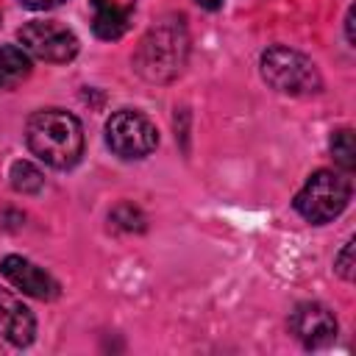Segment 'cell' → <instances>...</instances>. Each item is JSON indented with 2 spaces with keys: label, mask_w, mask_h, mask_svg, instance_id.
<instances>
[{
  "label": "cell",
  "mask_w": 356,
  "mask_h": 356,
  "mask_svg": "<svg viewBox=\"0 0 356 356\" xmlns=\"http://www.w3.org/2000/svg\"><path fill=\"white\" fill-rule=\"evenodd\" d=\"M289 328L306 348H320L337 337V317L323 303L306 300V303L295 306V312L289 317Z\"/></svg>",
  "instance_id": "52a82bcc"
},
{
  "label": "cell",
  "mask_w": 356,
  "mask_h": 356,
  "mask_svg": "<svg viewBox=\"0 0 356 356\" xmlns=\"http://www.w3.org/2000/svg\"><path fill=\"white\" fill-rule=\"evenodd\" d=\"M0 273L25 295L39 298V300H50L58 295V284L50 273H44L42 267H36L33 261L22 259V256H6L0 264Z\"/></svg>",
  "instance_id": "ba28073f"
},
{
  "label": "cell",
  "mask_w": 356,
  "mask_h": 356,
  "mask_svg": "<svg viewBox=\"0 0 356 356\" xmlns=\"http://www.w3.org/2000/svg\"><path fill=\"white\" fill-rule=\"evenodd\" d=\"M8 178H11V186H14L17 192H22V195H36V192H42V186H44L42 170H39L36 164H31V161H14Z\"/></svg>",
  "instance_id": "7c38bea8"
},
{
  "label": "cell",
  "mask_w": 356,
  "mask_h": 356,
  "mask_svg": "<svg viewBox=\"0 0 356 356\" xmlns=\"http://www.w3.org/2000/svg\"><path fill=\"white\" fill-rule=\"evenodd\" d=\"M25 139L33 156L56 170H70L83 156V128L64 108H39L28 117Z\"/></svg>",
  "instance_id": "6da1fadb"
},
{
  "label": "cell",
  "mask_w": 356,
  "mask_h": 356,
  "mask_svg": "<svg viewBox=\"0 0 356 356\" xmlns=\"http://www.w3.org/2000/svg\"><path fill=\"white\" fill-rule=\"evenodd\" d=\"M186 56L189 33L184 17H164L142 36L134 53V70L150 83H167L184 70Z\"/></svg>",
  "instance_id": "7a4b0ae2"
},
{
  "label": "cell",
  "mask_w": 356,
  "mask_h": 356,
  "mask_svg": "<svg viewBox=\"0 0 356 356\" xmlns=\"http://www.w3.org/2000/svg\"><path fill=\"white\" fill-rule=\"evenodd\" d=\"M350 200V181L342 172L334 170H317L314 175H309V181L303 184V189L295 195V211L314 222H331L334 217H339L345 211Z\"/></svg>",
  "instance_id": "277c9868"
},
{
  "label": "cell",
  "mask_w": 356,
  "mask_h": 356,
  "mask_svg": "<svg viewBox=\"0 0 356 356\" xmlns=\"http://www.w3.org/2000/svg\"><path fill=\"white\" fill-rule=\"evenodd\" d=\"M334 270H337L345 281L353 278V239H348V242L342 245V250L337 253V259H334Z\"/></svg>",
  "instance_id": "9a60e30c"
},
{
  "label": "cell",
  "mask_w": 356,
  "mask_h": 356,
  "mask_svg": "<svg viewBox=\"0 0 356 356\" xmlns=\"http://www.w3.org/2000/svg\"><path fill=\"white\" fill-rule=\"evenodd\" d=\"M36 334V320L33 312L11 292L0 289V337L17 348L31 345Z\"/></svg>",
  "instance_id": "9c48e42d"
},
{
  "label": "cell",
  "mask_w": 356,
  "mask_h": 356,
  "mask_svg": "<svg viewBox=\"0 0 356 356\" xmlns=\"http://www.w3.org/2000/svg\"><path fill=\"white\" fill-rule=\"evenodd\" d=\"M195 3H197V6H203V8H211V11L222 6V0H195Z\"/></svg>",
  "instance_id": "ac0fdd59"
},
{
  "label": "cell",
  "mask_w": 356,
  "mask_h": 356,
  "mask_svg": "<svg viewBox=\"0 0 356 356\" xmlns=\"http://www.w3.org/2000/svg\"><path fill=\"white\" fill-rule=\"evenodd\" d=\"M345 28H348V42H353V8L345 17Z\"/></svg>",
  "instance_id": "e0dca14e"
},
{
  "label": "cell",
  "mask_w": 356,
  "mask_h": 356,
  "mask_svg": "<svg viewBox=\"0 0 356 356\" xmlns=\"http://www.w3.org/2000/svg\"><path fill=\"white\" fill-rule=\"evenodd\" d=\"M331 156H334V161L345 172H350L356 167V147H353V131L350 128L334 131V136H331Z\"/></svg>",
  "instance_id": "4fadbf2b"
},
{
  "label": "cell",
  "mask_w": 356,
  "mask_h": 356,
  "mask_svg": "<svg viewBox=\"0 0 356 356\" xmlns=\"http://www.w3.org/2000/svg\"><path fill=\"white\" fill-rule=\"evenodd\" d=\"M134 22V6L120 0H92V31L97 39L114 42Z\"/></svg>",
  "instance_id": "30bf717a"
},
{
  "label": "cell",
  "mask_w": 356,
  "mask_h": 356,
  "mask_svg": "<svg viewBox=\"0 0 356 356\" xmlns=\"http://www.w3.org/2000/svg\"><path fill=\"white\" fill-rule=\"evenodd\" d=\"M111 220H114V225H122L125 231H142V228H145V217H142V211L134 209L131 203L117 206L114 214H111Z\"/></svg>",
  "instance_id": "5bb4252c"
},
{
  "label": "cell",
  "mask_w": 356,
  "mask_h": 356,
  "mask_svg": "<svg viewBox=\"0 0 356 356\" xmlns=\"http://www.w3.org/2000/svg\"><path fill=\"white\" fill-rule=\"evenodd\" d=\"M261 78L275 92L295 95V97L314 95L323 86V78H320L314 61L286 44H273L261 53Z\"/></svg>",
  "instance_id": "3957f363"
},
{
  "label": "cell",
  "mask_w": 356,
  "mask_h": 356,
  "mask_svg": "<svg viewBox=\"0 0 356 356\" xmlns=\"http://www.w3.org/2000/svg\"><path fill=\"white\" fill-rule=\"evenodd\" d=\"M25 8H31V11H44V8H56V6H61V3H67V0H19Z\"/></svg>",
  "instance_id": "2e32d148"
},
{
  "label": "cell",
  "mask_w": 356,
  "mask_h": 356,
  "mask_svg": "<svg viewBox=\"0 0 356 356\" xmlns=\"http://www.w3.org/2000/svg\"><path fill=\"white\" fill-rule=\"evenodd\" d=\"M17 36H19L22 47L31 56H36L42 61H50V64L72 61L78 56V47H81L78 36L56 19H33L28 25H22Z\"/></svg>",
  "instance_id": "8992f818"
},
{
  "label": "cell",
  "mask_w": 356,
  "mask_h": 356,
  "mask_svg": "<svg viewBox=\"0 0 356 356\" xmlns=\"http://www.w3.org/2000/svg\"><path fill=\"white\" fill-rule=\"evenodd\" d=\"M106 142L120 159H145L156 150L159 134L150 117L136 108H120L106 122Z\"/></svg>",
  "instance_id": "5b68a950"
},
{
  "label": "cell",
  "mask_w": 356,
  "mask_h": 356,
  "mask_svg": "<svg viewBox=\"0 0 356 356\" xmlns=\"http://www.w3.org/2000/svg\"><path fill=\"white\" fill-rule=\"evenodd\" d=\"M31 75V56L25 47L0 44V89H11Z\"/></svg>",
  "instance_id": "8fae6325"
}]
</instances>
